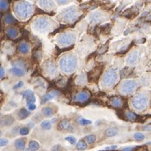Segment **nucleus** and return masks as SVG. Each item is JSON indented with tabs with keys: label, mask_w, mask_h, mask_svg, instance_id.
I'll return each mask as SVG.
<instances>
[{
	"label": "nucleus",
	"mask_w": 151,
	"mask_h": 151,
	"mask_svg": "<svg viewBox=\"0 0 151 151\" xmlns=\"http://www.w3.org/2000/svg\"><path fill=\"white\" fill-rule=\"evenodd\" d=\"M18 51H19V53H21L23 54L28 53L29 52V45L25 41L21 42L18 46Z\"/></svg>",
	"instance_id": "f3484780"
},
{
	"label": "nucleus",
	"mask_w": 151,
	"mask_h": 151,
	"mask_svg": "<svg viewBox=\"0 0 151 151\" xmlns=\"http://www.w3.org/2000/svg\"><path fill=\"white\" fill-rule=\"evenodd\" d=\"M134 138H135L136 141L141 142V141H143L145 138V136L143 133H141V132H137V133L134 134Z\"/></svg>",
	"instance_id": "c756f323"
},
{
	"label": "nucleus",
	"mask_w": 151,
	"mask_h": 151,
	"mask_svg": "<svg viewBox=\"0 0 151 151\" xmlns=\"http://www.w3.org/2000/svg\"><path fill=\"white\" fill-rule=\"evenodd\" d=\"M39 4L42 9L45 10H51L54 7V3L52 0H40Z\"/></svg>",
	"instance_id": "4468645a"
},
{
	"label": "nucleus",
	"mask_w": 151,
	"mask_h": 151,
	"mask_svg": "<svg viewBox=\"0 0 151 151\" xmlns=\"http://www.w3.org/2000/svg\"><path fill=\"white\" fill-rule=\"evenodd\" d=\"M131 103H132V106L135 109L142 111V110L146 108L147 104H148V99L144 94H138L133 97Z\"/></svg>",
	"instance_id": "20e7f679"
},
{
	"label": "nucleus",
	"mask_w": 151,
	"mask_h": 151,
	"mask_svg": "<svg viewBox=\"0 0 151 151\" xmlns=\"http://www.w3.org/2000/svg\"><path fill=\"white\" fill-rule=\"evenodd\" d=\"M49 26H50V23L48 19H46V17H39L33 23L34 29L39 32H45L48 29Z\"/></svg>",
	"instance_id": "423d86ee"
},
{
	"label": "nucleus",
	"mask_w": 151,
	"mask_h": 151,
	"mask_svg": "<svg viewBox=\"0 0 151 151\" xmlns=\"http://www.w3.org/2000/svg\"><path fill=\"white\" fill-rule=\"evenodd\" d=\"M138 57H139V53L138 51H133L130 55L129 57L127 58V63L128 64H131V65H133L137 63V61L138 59Z\"/></svg>",
	"instance_id": "ddd939ff"
},
{
	"label": "nucleus",
	"mask_w": 151,
	"mask_h": 151,
	"mask_svg": "<svg viewBox=\"0 0 151 151\" xmlns=\"http://www.w3.org/2000/svg\"><path fill=\"white\" fill-rule=\"evenodd\" d=\"M40 127H41L43 130H49V129H51V127H52V123L48 120L43 121V122L40 124Z\"/></svg>",
	"instance_id": "bb28decb"
},
{
	"label": "nucleus",
	"mask_w": 151,
	"mask_h": 151,
	"mask_svg": "<svg viewBox=\"0 0 151 151\" xmlns=\"http://www.w3.org/2000/svg\"><path fill=\"white\" fill-rule=\"evenodd\" d=\"M59 93L57 90L51 91V92L47 93L46 94H45L44 96H42L41 103H42V104H45V103H46L47 101L53 100V98H55V97H57V96H59Z\"/></svg>",
	"instance_id": "9d476101"
},
{
	"label": "nucleus",
	"mask_w": 151,
	"mask_h": 151,
	"mask_svg": "<svg viewBox=\"0 0 151 151\" xmlns=\"http://www.w3.org/2000/svg\"><path fill=\"white\" fill-rule=\"evenodd\" d=\"M14 122V119L11 116H4L0 120L1 126H9Z\"/></svg>",
	"instance_id": "a211bd4d"
},
{
	"label": "nucleus",
	"mask_w": 151,
	"mask_h": 151,
	"mask_svg": "<svg viewBox=\"0 0 151 151\" xmlns=\"http://www.w3.org/2000/svg\"><path fill=\"white\" fill-rule=\"evenodd\" d=\"M75 99L78 102H85L90 99V94L87 91H81L76 95Z\"/></svg>",
	"instance_id": "f8f14e48"
},
{
	"label": "nucleus",
	"mask_w": 151,
	"mask_h": 151,
	"mask_svg": "<svg viewBox=\"0 0 151 151\" xmlns=\"http://www.w3.org/2000/svg\"><path fill=\"white\" fill-rule=\"evenodd\" d=\"M33 125V123H29V126H30V127H32Z\"/></svg>",
	"instance_id": "49530a36"
},
{
	"label": "nucleus",
	"mask_w": 151,
	"mask_h": 151,
	"mask_svg": "<svg viewBox=\"0 0 151 151\" xmlns=\"http://www.w3.org/2000/svg\"><path fill=\"white\" fill-rule=\"evenodd\" d=\"M9 141L6 138H0V147H3L6 146L8 144Z\"/></svg>",
	"instance_id": "4c0bfd02"
},
{
	"label": "nucleus",
	"mask_w": 151,
	"mask_h": 151,
	"mask_svg": "<svg viewBox=\"0 0 151 151\" xmlns=\"http://www.w3.org/2000/svg\"><path fill=\"white\" fill-rule=\"evenodd\" d=\"M23 85V82H19V83H18V84H16V86H14V89H18V88H21Z\"/></svg>",
	"instance_id": "c03bdc74"
},
{
	"label": "nucleus",
	"mask_w": 151,
	"mask_h": 151,
	"mask_svg": "<svg viewBox=\"0 0 151 151\" xmlns=\"http://www.w3.org/2000/svg\"><path fill=\"white\" fill-rule=\"evenodd\" d=\"M59 64L61 70H63L64 73H71L77 68V59L73 54H66L61 58Z\"/></svg>",
	"instance_id": "f257e3e1"
},
{
	"label": "nucleus",
	"mask_w": 151,
	"mask_h": 151,
	"mask_svg": "<svg viewBox=\"0 0 151 151\" xmlns=\"http://www.w3.org/2000/svg\"><path fill=\"white\" fill-rule=\"evenodd\" d=\"M107 50V45H105V46H101L99 50H98V53H100V54H101V53H105L106 51Z\"/></svg>",
	"instance_id": "ea45409f"
},
{
	"label": "nucleus",
	"mask_w": 151,
	"mask_h": 151,
	"mask_svg": "<svg viewBox=\"0 0 151 151\" xmlns=\"http://www.w3.org/2000/svg\"><path fill=\"white\" fill-rule=\"evenodd\" d=\"M42 113H43V115H44L45 117H51V116L53 115L54 110H53V107H45V108L43 109Z\"/></svg>",
	"instance_id": "4be33fe9"
},
{
	"label": "nucleus",
	"mask_w": 151,
	"mask_h": 151,
	"mask_svg": "<svg viewBox=\"0 0 151 151\" xmlns=\"http://www.w3.org/2000/svg\"><path fill=\"white\" fill-rule=\"evenodd\" d=\"M100 73H101V69H100V67L94 68V69L90 72V77L92 78V79H94V80H96V79L99 77V76L100 75Z\"/></svg>",
	"instance_id": "412c9836"
},
{
	"label": "nucleus",
	"mask_w": 151,
	"mask_h": 151,
	"mask_svg": "<svg viewBox=\"0 0 151 151\" xmlns=\"http://www.w3.org/2000/svg\"><path fill=\"white\" fill-rule=\"evenodd\" d=\"M28 107H29V111L34 110V109H35V107H36V106H35V104H34V103H32V104L28 105Z\"/></svg>",
	"instance_id": "79ce46f5"
},
{
	"label": "nucleus",
	"mask_w": 151,
	"mask_h": 151,
	"mask_svg": "<svg viewBox=\"0 0 151 151\" xmlns=\"http://www.w3.org/2000/svg\"><path fill=\"white\" fill-rule=\"evenodd\" d=\"M86 82V76L85 75H80L77 78V83L78 84H82Z\"/></svg>",
	"instance_id": "2f4dec72"
},
{
	"label": "nucleus",
	"mask_w": 151,
	"mask_h": 151,
	"mask_svg": "<svg viewBox=\"0 0 151 151\" xmlns=\"http://www.w3.org/2000/svg\"><path fill=\"white\" fill-rule=\"evenodd\" d=\"M20 134L21 135H23V136H26V135H28L29 133V129L28 128V127H23V128H21L20 129Z\"/></svg>",
	"instance_id": "f704fd0d"
},
{
	"label": "nucleus",
	"mask_w": 151,
	"mask_h": 151,
	"mask_svg": "<svg viewBox=\"0 0 151 151\" xmlns=\"http://www.w3.org/2000/svg\"><path fill=\"white\" fill-rule=\"evenodd\" d=\"M6 33L10 39H16L18 36V30L15 27H10L6 29Z\"/></svg>",
	"instance_id": "dca6fc26"
},
{
	"label": "nucleus",
	"mask_w": 151,
	"mask_h": 151,
	"mask_svg": "<svg viewBox=\"0 0 151 151\" xmlns=\"http://www.w3.org/2000/svg\"><path fill=\"white\" fill-rule=\"evenodd\" d=\"M9 7V3L6 0H0V10L5 11Z\"/></svg>",
	"instance_id": "cd10ccee"
},
{
	"label": "nucleus",
	"mask_w": 151,
	"mask_h": 151,
	"mask_svg": "<svg viewBox=\"0 0 151 151\" xmlns=\"http://www.w3.org/2000/svg\"><path fill=\"white\" fill-rule=\"evenodd\" d=\"M4 74H5L4 69L3 67H0V79H2L4 77Z\"/></svg>",
	"instance_id": "a19ab883"
},
{
	"label": "nucleus",
	"mask_w": 151,
	"mask_h": 151,
	"mask_svg": "<svg viewBox=\"0 0 151 151\" xmlns=\"http://www.w3.org/2000/svg\"><path fill=\"white\" fill-rule=\"evenodd\" d=\"M59 4H64V3H68L70 0H56Z\"/></svg>",
	"instance_id": "37998d69"
},
{
	"label": "nucleus",
	"mask_w": 151,
	"mask_h": 151,
	"mask_svg": "<svg viewBox=\"0 0 151 151\" xmlns=\"http://www.w3.org/2000/svg\"><path fill=\"white\" fill-rule=\"evenodd\" d=\"M10 72L12 76L15 77H22L25 74V64L20 61H16L13 63V67L10 70Z\"/></svg>",
	"instance_id": "39448f33"
},
{
	"label": "nucleus",
	"mask_w": 151,
	"mask_h": 151,
	"mask_svg": "<svg viewBox=\"0 0 151 151\" xmlns=\"http://www.w3.org/2000/svg\"><path fill=\"white\" fill-rule=\"evenodd\" d=\"M125 117H126V119L129 120H135L136 118H137V116H136L133 113H131V112H127Z\"/></svg>",
	"instance_id": "473e14b6"
},
{
	"label": "nucleus",
	"mask_w": 151,
	"mask_h": 151,
	"mask_svg": "<svg viewBox=\"0 0 151 151\" xmlns=\"http://www.w3.org/2000/svg\"><path fill=\"white\" fill-rule=\"evenodd\" d=\"M65 140L68 141V142H69L70 144H72V145L76 144V143H77V139H76V137H65Z\"/></svg>",
	"instance_id": "c9c22d12"
},
{
	"label": "nucleus",
	"mask_w": 151,
	"mask_h": 151,
	"mask_svg": "<svg viewBox=\"0 0 151 151\" xmlns=\"http://www.w3.org/2000/svg\"><path fill=\"white\" fill-rule=\"evenodd\" d=\"M1 136H2V131H0V137H1Z\"/></svg>",
	"instance_id": "de8ad7c7"
},
{
	"label": "nucleus",
	"mask_w": 151,
	"mask_h": 151,
	"mask_svg": "<svg viewBox=\"0 0 151 151\" xmlns=\"http://www.w3.org/2000/svg\"><path fill=\"white\" fill-rule=\"evenodd\" d=\"M23 96L26 100L27 105H29V104H32V103L35 102V96H34L33 91L26 90L25 92L23 93Z\"/></svg>",
	"instance_id": "9b49d317"
},
{
	"label": "nucleus",
	"mask_w": 151,
	"mask_h": 151,
	"mask_svg": "<svg viewBox=\"0 0 151 151\" xmlns=\"http://www.w3.org/2000/svg\"><path fill=\"white\" fill-rule=\"evenodd\" d=\"M45 69H46V72L49 75H52V76H53L57 72L56 65L53 63H52V62H47L46 64V65H45Z\"/></svg>",
	"instance_id": "2eb2a0df"
},
{
	"label": "nucleus",
	"mask_w": 151,
	"mask_h": 151,
	"mask_svg": "<svg viewBox=\"0 0 151 151\" xmlns=\"http://www.w3.org/2000/svg\"><path fill=\"white\" fill-rule=\"evenodd\" d=\"M77 14V10L75 7H70L63 12V19L66 22L73 21Z\"/></svg>",
	"instance_id": "1a4fd4ad"
},
{
	"label": "nucleus",
	"mask_w": 151,
	"mask_h": 151,
	"mask_svg": "<svg viewBox=\"0 0 151 151\" xmlns=\"http://www.w3.org/2000/svg\"><path fill=\"white\" fill-rule=\"evenodd\" d=\"M40 148V144L36 141H31L29 143V150H37Z\"/></svg>",
	"instance_id": "c85d7f7f"
},
{
	"label": "nucleus",
	"mask_w": 151,
	"mask_h": 151,
	"mask_svg": "<svg viewBox=\"0 0 151 151\" xmlns=\"http://www.w3.org/2000/svg\"><path fill=\"white\" fill-rule=\"evenodd\" d=\"M70 126V122L67 120H63L59 124V128L60 130H67Z\"/></svg>",
	"instance_id": "a878e982"
},
{
	"label": "nucleus",
	"mask_w": 151,
	"mask_h": 151,
	"mask_svg": "<svg viewBox=\"0 0 151 151\" xmlns=\"http://www.w3.org/2000/svg\"><path fill=\"white\" fill-rule=\"evenodd\" d=\"M91 123H92V121L85 120V119H81V120H79V124H80L81 125H83V126H85V125H89V124H90Z\"/></svg>",
	"instance_id": "e433bc0d"
},
{
	"label": "nucleus",
	"mask_w": 151,
	"mask_h": 151,
	"mask_svg": "<svg viewBox=\"0 0 151 151\" xmlns=\"http://www.w3.org/2000/svg\"><path fill=\"white\" fill-rule=\"evenodd\" d=\"M76 40L75 33H63L59 37V42L62 46H68L73 43Z\"/></svg>",
	"instance_id": "6e6552de"
},
{
	"label": "nucleus",
	"mask_w": 151,
	"mask_h": 151,
	"mask_svg": "<svg viewBox=\"0 0 151 151\" xmlns=\"http://www.w3.org/2000/svg\"><path fill=\"white\" fill-rule=\"evenodd\" d=\"M134 148L133 147H128V148H124L123 150H132Z\"/></svg>",
	"instance_id": "a18cd8bd"
},
{
	"label": "nucleus",
	"mask_w": 151,
	"mask_h": 151,
	"mask_svg": "<svg viewBox=\"0 0 151 151\" xmlns=\"http://www.w3.org/2000/svg\"><path fill=\"white\" fill-rule=\"evenodd\" d=\"M25 140L23 139V138H20V139H17L15 143V146L17 150H24L25 148Z\"/></svg>",
	"instance_id": "b1692460"
},
{
	"label": "nucleus",
	"mask_w": 151,
	"mask_h": 151,
	"mask_svg": "<svg viewBox=\"0 0 151 151\" xmlns=\"http://www.w3.org/2000/svg\"><path fill=\"white\" fill-rule=\"evenodd\" d=\"M118 80V74L116 70L114 69H109L103 76L102 78V85L104 87H112L116 81Z\"/></svg>",
	"instance_id": "7ed1b4c3"
},
{
	"label": "nucleus",
	"mask_w": 151,
	"mask_h": 151,
	"mask_svg": "<svg viewBox=\"0 0 151 151\" xmlns=\"http://www.w3.org/2000/svg\"><path fill=\"white\" fill-rule=\"evenodd\" d=\"M33 58H35L37 60H39V59H40L41 58H42V55H41V52H40V51H37V52H35L34 53H33Z\"/></svg>",
	"instance_id": "58836bf2"
},
{
	"label": "nucleus",
	"mask_w": 151,
	"mask_h": 151,
	"mask_svg": "<svg viewBox=\"0 0 151 151\" xmlns=\"http://www.w3.org/2000/svg\"><path fill=\"white\" fill-rule=\"evenodd\" d=\"M106 136L108 137H115L117 134H118V130L116 128H108L107 131H106Z\"/></svg>",
	"instance_id": "5701e85b"
},
{
	"label": "nucleus",
	"mask_w": 151,
	"mask_h": 151,
	"mask_svg": "<svg viewBox=\"0 0 151 151\" xmlns=\"http://www.w3.org/2000/svg\"><path fill=\"white\" fill-rule=\"evenodd\" d=\"M15 13L20 19H26L31 15L33 6L30 3L26 1H20L15 5Z\"/></svg>",
	"instance_id": "f03ea898"
},
{
	"label": "nucleus",
	"mask_w": 151,
	"mask_h": 151,
	"mask_svg": "<svg viewBox=\"0 0 151 151\" xmlns=\"http://www.w3.org/2000/svg\"><path fill=\"white\" fill-rule=\"evenodd\" d=\"M110 103L113 107H116V108H119L122 106V100H121L120 97L119 96H114L110 100Z\"/></svg>",
	"instance_id": "6ab92c4d"
},
{
	"label": "nucleus",
	"mask_w": 151,
	"mask_h": 151,
	"mask_svg": "<svg viewBox=\"0 0 151 151\" xmlns=\"http://www.w3.org/2000/svg\"><path fill=\"white\" fill-rule=\"evenodd\" d=\"M29 115H30V111L29 110H27L25 108L20 109L19 112H18V113H17V116H18L19 120H25Z\"/></svg>",
	"instance_id": "aec40b11"
},
{
	"label": "nucleus",
	"mask_w": 151,
	"mask_h": 151,
	"mask_svg": "<svg viewBox=\"0 0 151 151\" xmlns=\"http://www.w3.org/2000/svg\"><path fill=\"white\" fill-rule=\"evenodd\" d=\"M137 86V83L133 80H127L122 83L120 87V91L124 94H128L135 90V89Z\"/></svg>",
	"instance_id": "0eeeda50"
},
{
	"label": "nucleus",
	"mask_w": 151,
	"mask_h": 151,
	"mask_svg": "<svg viewBox=\"0 0 151 151\" xmlns=\"http://www.w3.org/2000/svg\"><path fill=\"white\" fill-rule=\"evenodd\" d=\"M86 140H87V142H88L90 144H92V143H94L95 142L96 137H95L94 135H90V136H87V137H86Z\"/></svg>",
	"instance_id": "72a5a7b5"
},
{
	"label": "nucleus",
	"mask_w": 151,
	"mask_h": 151,
	"mask_svg": "<svg viewBox=\"0 0 151 151\" xmlns=\"http://www.w3.org/2000/svg\"><path fill=\"white\" fill-rule=\"evenodd\" d=\"M4 22L6 24H13V23H16V19L14 18V16L11 14H7L4 16Z\"/></svg>",
	"instance_id": "393cba45"
},
{
	"label": "nucleus",
	"mask_w": 151,
	"mask_h": 151,
	"mask_svg": "<svg viewBox=\"0 0 151 151\" xmlns=\"http://www.w3.org/2000/svg\"><path fill=\"white\" fill-rule=\"evenodd\" d=\"M87 144L84 141H80L77 144V148L79 150H86L87 149Z\"/></svg>",
	"instance_id": "7c9ffc66"
}]
</instances>
